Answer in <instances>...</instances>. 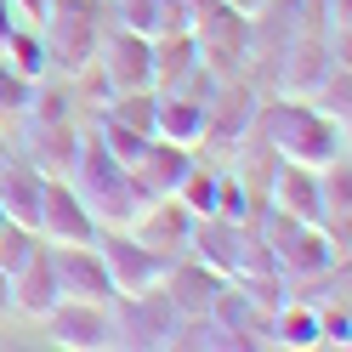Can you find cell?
<instances>
[{"mask_svg":"<svg viewBox=\"0 0 352 352\" xmlns=\"http://www.w3.org/2000/svg\"><path fill=\"white\" fill-rule=\"evenodd\" d=\"M256 131H261V142H267L278 160H296V165H324V160H336L341 153V131L324 114V108L313 97H273L267 108L256 114Z\"/></svg>","mask_w":352,"mask_h":352,"instance_id":"cell-1","label":"cell"},{"mask_svg":"<svg viewBox=\"0 0 352 352\" xmlns=\"http://www.w3.org/2000/svg\"><path fill=\"white\" fill-rule=\"evenodd\" d=\"M69 176H74V193L85 199V210H91L97 222H108V228H131V216L148 205V193L137 188V176H131L114 153L102 148V137L80 142Z\"/></svg>","mask_w":352,"mask_h":352,"instance_id":"cell-2","label":"cell"},{"mask_svg":"<svg viewBox=\"0 0 352 352\" xmlns=\"http://www.w3.org/2000/svg\"><path fill=\"white\" fill-rule=\"evenodd\" d=\"M40 40H46V57L57 69H85L97 63V40H102V12L97 0H46V17H40Z\"/></svg>","mask_w":352,"mask_h":352,"instance_id":"cell-3","label":"cell"},{"mask_svg":"<svg viewBox=\"0 0 352 352\" xmlns=\"http://www.w3.org/2000/svg\"><path fill=\"white\" fill-rule=\"evenodd\" d=\"M176 329H182V313L153 284L137 296H120V307H114V341H125V346H170Z\"/></svg>","mask_w":352,"mask_h":352,"instance_id":"cell-4","label":"cell"},{"mask_svg":"<svg viewBox=\"0 0 352 352\" xmlns=\"http://www.w3.org/2000/svg\"><path fill=\"white\" fill-rule=\"evenodd\" d=\"M34 233L46 245H97V216L85 210V199L74 193L69 176H46L40 182V222Z\"/></svg>","mask_w":352,"mask_h":352,"instance_id":"cell-5","label":"cell"},{"mask_svg":"<svg viewBox=\"0 0 352 352\" xmlns=\"http://www.w3.org/2000/svg\"><path fill=\"white\" fill-rule=\"evenodd\" d=\"M97 256H102V267L108 278H114V296H137L148 290V284H160L165 273V256L160 250H148L137 233H125V228H97Z\"/></svg>","mask_w":352,"mask_h":352,"instance_id":"cell-6","label":"cell"},{"mask_svg":"<svg viewBox=\"0 0 352 352\" xmlns=\"http://www.w3.org/2000/svg\"><path fill=\"white\" fill-rule=\"evenodd\" d=\"M57 267V290L74 301H114V278H108L97 245H46Z\"/></svg>","mask_w":352,"mask_h":352,"instance_id":"cell-7","label":"cell"},{"mask_svg":"<svg viewBox=\"0 0 352 352\" xmlns=\"http://www.w3.org/2000/svg\"><path fill=\"white\" fill-rule=\"evenodd\" d=\"M97 69L114 91H153V74H148V34L137 29H120V34H102L97 40Z\"/></svg>","mask_w":352,"mask_h":352,"instance_id":"cell-8","label":"cell"},{"mask_svg":"<svg viewBox=\"0 0 352 352\" xmlns=\"http://www.w3.org/2000/svg\"><path fill=\"white\" fill-rule=\"evenodd\" d=\"M188 165H193V148H182V142H170V137H160V131H153L125 170L137 176V188L148 193V199H160V193H170L176 182H182Z\"/></svg>","mask_w":352,"mask_h":352,"instance_id":"cell-9","label":"cell"},{"mask_svg":"<svg viewBox=\"0 0 352 352\" xmlns=\"http://www.w3.org/2000/svg\"><path fill=\"white\" fill-rule=\"evenodd\" d=\"M52 336L63 346H114V318H108V301H74V296H63L52 313Z\"/></svg>","mask_w":352,"mask_h":352,"instance_id":"cell-10","label":"cell"},{"mask_svg":"<svg viewBox=\"0 0 352 352\" xmlns=\"http://www.w3.org/2000/svg\"><path fill=\"white\" fill-rule=\"evenodd\" d=\"M131 228H137V239L148 250H160V256H170V250H188V228H193V210L176 199V193H160V199H148L137 216H131Z\"/></svg>","mask_w":352,"mask_h":352,"instance_id":"cell-11","label":"cell"},{"mask_svg":"<svg viewBox=\"0 0 352 352\" xmlns=\"http://www.w3.org/2000/svg\"><path fill=\"white\" fill-rule=\"evenodd\" d=\"M273 210H290V216H301V222H324V205H318V165H296V160H278V170H273V182H267V193H261Z\"/></svg>","mask_w":352,"mask_h":352,"instance_id":"cell-12","label":"cell"},{"mask_svg":"<svg viewBox=\"0 0 352 352\" xmlns=\"http://www.w3.org/2000/svg\"><path fill=\"white\" fill-rule=\"evenodd\" d=\"M63 301V290H57V267H52V250L40 245L23 267L12 273V313H23V318H46L52 307Z\"/></svg>","mask_w":352,"mask_h":352,"instance_id":"cell-13","label":"cell"},{"mask_svg":"<svg viewBox=\"0 0 352 352\" xmlns=\"http://www.w3.org/2000/svg\"><path fill=\"white\" fill-rule=\"evenodd\" d=\"M165 278V296H170V307L182 318H199V313H210V301H216V290H222V273H210L205 261H182L176 273H160Z\"/></svg>","mask_w":352,"mask_h":352,"instance_id":"cell-14","label":"cell"},{"mask_svg":"<svg viewBox=\"0 0 352 352\" xmlns=\"http://www.w3.org/2000/svg\"><path fill=\"white\" fill-rule=\"evenodd\" d=\"M74 153H80V137H74L69 120L34 125V137H29V165H34L40 176H69V170H74Z\"/></svg>","mask_w":352,"mask_h":352,"instance_id":"cell-15","label":"cell"},{"mask_svg":"<svg viewBox=\"0 0 352 352\" xmlns=\"http://www.w3.org/2000/svg\"><path fill=\"white\" fill-rule=\"evenodd\" d=\"M336 46H318V40H296L290 57H284V91L290 97H318V80L336 69Z\"/></svg>","mask_w":352,"mask_h":352,"instance_id":"cell-16","label":"cell"},{"mask_svg":"<svg viewBox=\"0 0 352 352\" xmlns=\"http://www.w3.org/2000/svg\"><path fill=\"white\" fill-rule=\"evenodd\" d=\"M40 176L34 165H0V210L12 216V222H23V228H34L40 222Z\"/></svg>","mask_w":352,"mask_h":352,"instance_id":"cell-17","label":"cell"},{"mask_svg":"<svg viewBox=\"0 0 352 352\" xmlns=\"http://www.w3.org/2000/svg\"><path fill=\"white\" fill-rule=\"evenodd\" d=\"M0 46H6V63H12V69L23 74V80H40V74L52 69V57H46V40H40V29H34V23H23V29L12 23Z\"/></svg>","mask_w":352,"mask_h":352,"instance_id":"cell-18","label":"cell"},{"mask_svg":"<svg viewBox=\"0 0 352 352\" xmlns=\"http://www.w3.org/2000/svg\"><path fill=\"white\" fill-rule=\"evenodd\" d=\"M153 102H160V91H114V97H108V108H102V120L153 137Z\"/></svg>","mask_w":352,"mask_h":352,"instance_id":"cell-19","label":"cell"},{"mask_svg":"<svg viewBox=\"0 0 352 352\" xmlns=\"http://www.w3.org/2000/svg\"><path fill=\"white\" fill-rule=\"evenodd\" d=\"M273 329H278L284 346H318V307L278 301V307H273Z\"/></svg>","mask_w":352,"mask_h":352,"instance_id":"cell-20","label":"cell"},{"mask_svg":"<svg viewBox=\"0 0 352 352\" xmlns=\"http://www.w3.org/2000/svg\"><path fill=\"white\" fill-rule=\"evenodd\" d=\"M170 193H176V199H182L193 216H216V176H210L199 160H193V165L182 170V182H176Z\"/></svg>","mask_w":352,"mask_h":352,"instance_id":"cell-21","label":"cell"},{"mask_svg":"<svg viewBox=\"0 0 352 352\" xmlns=\"http://www.w3.org/2000/svg\"><path fill=\"white\" fill-rule=\"evenodd\" d=\"M40 245H46V239H40L34 228L12 222V216L0 222V267H6V273H17V267H23V261H29V256H34Z\"/></svg>","mask_w":352,"mask_h":352,"instance_id":"cell-22","label":"cell"},{"mask_svg":"<svg viewBox=\"0 0 352 352\" xmlns=\"http://www.w3.org/2000/svg\"><path fill=\"white\" fill-rule=\"evenodd\" d=\"M29 91H34V80H23L12 63H0V125H12L29 108Z\"/></svg>","mask_w":352,"mask_h":352,"instance_id":"cell-23","label":"cell"},{"mask_svg":"<svg viewBox=\"0 0 352 352\" xmlns=\"http://www.w3.org/2000/svg\"><path fill=\"white\" fill-rule=\"evenodd\" d=\"M153 34H193V6L188 0H153Z\"/></svg>","mask_w":352,"mask_h":352,"instance_id":"cell-24","label":"cell"},{"mask_svg":"<svg viewBox=\"0 0 352 352\" xmlns=\"http://www.w3.org/2000/svg\"><path fill=\"white\" fill-rule=\"evenodd\" d=\"M23 114H34V125L69 120V97H63V91H29V108H23Z\"/></svg>","mask_w":352,"mask_h":352,"instance_id":"cell-25","label":"cell"},{"mask_svg":"<svg viewBox=\"0 0 352 352\" xmlns=\"http://www.w3.org/2000/svg\"><path fill=\"white\" fill-rule=\"evenodd\" d=\"M346 336H352L346 307H324V313H318V341L324 346H346Z\"/></svg>","mask_w":352,"mask_h":352,"instance_id":"cell-26","label":"cell"},{"mask_svg":"<svg viewBox=\"0 0 352 352\" xmlns=\"http://www.w3.org/2000/svg\"><path fill=\"white\" fill-rule=\"evenodd\" d=\"M114 12H120V23H125V29L153 34V0H114Z\"/></svg>","mask_w":352,"mask_h":352,"instance_id":"cell-27","label":"cell"},{"mask_svg":"<svg viewBox=\"0 0 352 352\" xmlns=\"http://www.w3.org/2000/svg\"><path fill=\"white\" fill-rule=\"evenodd\" d=\"M12 12H17V23H40L46 17V0H12Z\"/></svg>","mask_w":352,"mask_h":352,"instance_id":"cell-28","label":"cell"},{"mask_svg":"<svg viewBox=\"0 0 352 352\" xmlns=\"http://www.w3.org/2000/svg\"><path fill=\"white\" fill-rule=\"evenodd\" d=\"M6 318H12V273L0 267V324H6Z\"/></svg>","mask_w":352,"mask_h":352,"instance_id":"cell-29","label":"cell"},{"mask_svg":"<svg viewBox=\"0 0 352 352\" xmlns=\"http://www.w3.org/2000/svg\"><path fill=\"white\" fill-rule=\"evenodd\" d=\"M222 6H228V12H239V17H256L261 6H267V0H222Z\"/></svg>","mask_w":352,"mask_h":352,"instance_id":"cell-30","label":"cell"},{"mask_svg":"<svg viewBox=\"0 0 352 352\" xmlns=\"http://www.w3.org/2000/svg\"><path fill=\"white\" fill-rule=\"evenodd\" d=\"M17 23V12H12V0H0V40H6V29Z\"/></svg>","mask_w":352,"mask_h":352,"instance_id":"cell-31","label":"cell"},{"mask_svg":"<svg viewBox=\"0 0 352 352\" xmlns=\"http://www.w3.org/2000/svg\"><path fill=\"white\" fill-rule=\"evenodd\" d=\"M0 222H6V210H0Z\"/></svg>","mask_w":352,"mask_h":352,"instance_id":"cell-32","label":"cell"},{"mask_svg":"<svg viewBox=\"0 0 352 352\" xmlns=\"http://www.w3.org/2000/svg\"><path fill=\"white\" fill-rule=\"evenodd\" d=\"M0 165H6V153H0Z\"/></svg>","mask_w":352,"mask_h":352,"instance_id":"cell-33","label":"cell"}]
</instances>
